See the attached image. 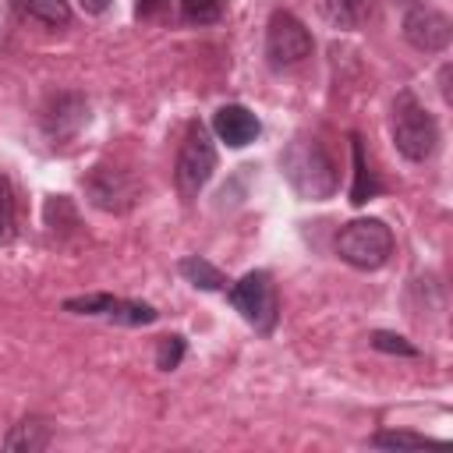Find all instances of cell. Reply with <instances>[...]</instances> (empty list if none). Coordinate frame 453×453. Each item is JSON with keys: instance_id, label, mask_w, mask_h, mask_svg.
Returning a JSON list of instances; mask_svg holds the SVG:
<instances>
[{"instance_id": "1", "label": "cell", "mask_w": 453, "mask_h": 453, "mask_svg": "<svg viewBox=\"0 0 453 453\" xmlns=\"http://www.w3.org/2000/svg\"><path fill=\"white\" fill-rule=\"evenodd\" d=\"M280 170L287 177V184L308 198V202H322V198H333L336 188H340V177H336V163L333 156L326 152V145L311 134H297L287 142L283 156H280Z\"/></svg>"}, {"instance_id": "2", "label": "cell", "mask_w": 453, "mask_h": 453, "mask_svg": "<svg viewBox=\"0 0 453 453\" xmlns=\"http://www.w3.org/2000/svg\"><path fill=\"white\" fill-rule=\"evenodd\" d=\"M389 131H393V145L407 163H425L432 159L435 145H439V124L435 117L418 103L414 92H396L393 99V117H389Z\"/></svg>"}, {"instance_id": "3", "label": "cell", "mask_w": 453, "mask_h": 453, "mask_svg": "<svg viewBox=\"0 0 453 453\" xmlns=\"http://www.w3.org/2000/svg\"><path fill=\"white\" fill-rule=\"evenodd\" d=\"M336 255L361 269V273H372V269H382L393 255V230L375 219V216H357L350 223L340 226L336 234Z\"/></svg>"}, {"instance_id": "4", "label": "cell", "mask_w": 453, "mask_h": 453, "mask_svg": "<svg viewBox=\"0 0 453 453\" xmlns=\"http://www.w3.org/2000/svg\"><path fill=\"white\" fill-rule=\"evenodd\" d=\"M216 170V142H212V131L202 124V120H191L188 131H184V142L177 149V163H173V184L184 198H195L209 177Z\"/></svg>"}, {"instance_id": "5", "label": "cell", "mask_w": 453, "mask_h": 453, "mask_svg": "<svg viewBox=\"0 0 453 453\" xmlns=\"http://www.w3.org/2000/svg\"><path fill=\"white\" fill-rule=\"evenodd\" d=\"M315 50L311 32L304 28V21L290 11H273L269 25H265V60L273 71H290L297 64H304Z\"/></svg>"}, {"instance_id": "6", "label": "cell", "mask_w": 453, "mask_h": 453, "mask_svg": "<svg viewBox=\"0 0 453 453\" xmlns=\"http://www.w3.org/2000/svg\"><path fill=\"white\" fill-rule=\"evenodd\" d=\"M226 297L248 326H255L258 333H273V326H276V287H273V276L265 269L244 273L237 283L226 287Z\"/></svg>"}, {"instance_id": "7", "label": "cell", "mask_w": 453, "mask_h": 453, "mask_svg": "<svg viewBox=\"0 0 453 453\" xmlns=\"http://www.w3.org/2000/svg\"><path fill=\"white\" fill-rule=\"evenodd\" d=\"M85 195H88V202H92L96 209H103V212H127V209L138 202L142 188H138V180H134L131 170L99 163V166H92L88 177H85Z\"/></svg>"}, {"instance_id": "8", "label": "cell", "mask_w": 453, "mask_h": 453, "mask_svg": "<svg viewBox=\"0 0 453 453\" xmlns=\"http://www.w3.org/2000/svg\"><path fill=\"white\" fill-rule=\"evenodd\" d=\"M64 311L71 315H99L110 319L117 326H152L159 319V311L145 301H127V297H113V294H85V297H67Z\"/></svg>"}, {"instance_id": "9", "label": "cell", "mask_w": 453, "mask_h": 453, "mask_svg": "<svg viewBox=\"0 0 453 453\" xmlns=\"http://www.w3.org/2000/svg\"><path fill=\"white\" fill-rule=\"evenodd\" d=\"M449 35H453V21L435 7L414 4L403 14V39L421 53H442L449 46Z\"/></svg>"}, {"instance_id": "10", "label": "cell", "mask_w": 453, "mask_h": 453, "mask_svg": "<svg viewBox=\"0 0 453 453\" xmlns=\"http://www.w3.org/2000/svg\"><path fill=\"white\" fill-rule=\"evenodd\" d=\"M85 124H88V103L78 92H60L42 110V131L53 145L64 138H74Z\"/></svg>"}, {"instance_id": "11", "label": "cell", "mask_w": 453, "mask_h": 453, "mask_svg": "<svg viewBox=\"0 0 453 453\" xmlns=\"http://www.w3.org/2000/svg\"><path fill=\"white\" fill-rule=\"evenodd\" d=\"M212 134L219 142H226L230 149H244V145H251L262 134V124H258V117L248 106L226 103V106H219L212 113Z\"/></svg>"}, {"instance_id": "12", "label": "cell", "mask_w": 453, "mask_h": 453, "mask_svg": "<svg viewBox=\"0 0 453 453\" xmlns=\"http://www.w3.org/2000/svg\"><path fill=\"white\" fill-rule=\"evenodd\" d=\"M319 11L336 28H361L375 14V0H319Z\"/></svg>"}, {"instance_id": "13", "label": "cell", "mask_w": 453, "mask_h": 453, "mask_svg": "<svg viewBox=\"0 0 453 453\" xmlns=\"http://www.w3.org/2000/svg\"><path fill=\"white\" fill-rule=\"evenodd\" d=\"M14 14L25 21H39L50 28H64L71 21V4L67 0H11Z\"/></svg>"}, {"instance_id": "14", "label": "cell", "mask_w": 453, "mask_h": 453, "mask_svg": "<svg viewBox=\"0 0 453 453\" xmlns=\"http://www.w3.org/2000/svg\"><path fill=\"white\" fill-rule=\"evenodd\" d=\"M50 446V425L42 418H25L18 421L7 439H4V449H18V453H39Z\"/></svg>"}, {"instance_id": "15", "label": "cell", "mask_w": 453, "mask_h": 453, "mask_svg": "<svg viewBox=\"0 0 453 453\" xmlns=\"http://www.w3.org/2000/svg\"><path fill=\"white\" fill-rule=\"evenodd\" d=\"M350 156H354V184H350V202L354 205H365L368 198H375L382 191V184L375 180V173L368 170V159H365V145L357 134H350Z\"/></svg>"}, {"instance_id": "16", "label": "cell", "mask_w": 453, "mask_h": 453, "mask_svg": "<svg viewBox=\"0 0 453 453\" xmlns=\"http://www.w3.org/2000/svg\"><path fill=\"white\" fill-rule=\"evenodd\" d=\"M180 276L188 280V283H195V287H202V290H226V276L209 262V258H202V255H188V258H180Z\"/></svg>"}, {"instance_id": "17", "label": "cell", "mask_w": 453, "mask_h": 453, "mask_svg": "<svg viewBox=\"0 0 453 453\" xmlns=\"http://www.w3.org/2000/svg\"><path fill=\"white\" fill-rule=\"evenodd\" d=\"M18 237V195L11 177H0V244H11Z\"/></svg>"}, {"instance_id": "18", "label": "cell", "mask_w": 453, "mask_h": 453, "mask_svg": "<svg viewBox=\"0 0 453 453\" xmlns=\"http://www.w3.org/2000/svg\"><path fill=\"white\" fill-rule=\"evenodd\" d=\"M375 449H425V446H439V439L418 435V432H400V428H386L372 435Z\"/></svg>"}, {"instance_id": "19", "label": "cell", "mask_w": 453, "mask_h": 453, "mask_svg": "<svg viewBox=\"0 0 453 453\" xmlns=\"http://www.w3.org/2000/svg\"><path fill=\"white\" fill-rule=\"evenodd\" d=\"M180 21L188 25H216L223 18V0H177Z\"/></svg>"}, {"instance_id": "20", "label": "cell", "mask_w": 453, "mask_h": 453, "mask_svg": "<svg viewBox=\"0 0 453 453\" xmlns=\"http://www.w3.org/2000/svg\"><path fill=\"white\" fill-rule=\"evenodd\" d=\"M184 350H188V343H184V336H180V333L163 336V340H159V347H156V368H159V372H173V368H180Z\"/></svg>"}, {"instance_id": "21", "label": "cell", "mask_w": 453, "mask_h": 453, "mask_svg": "<svg viewBox=\"0 0 453 453\" xmlns=\"http://www.w3.org/2000/svg\"><path fill=\"white\" fill-rule=\"evenodd\" d=\"M372 347H375V350H386V354H403V357H418V354H421V350H418L414 343H407L400 333H386V329L372 333Z\"/></svg>"}, {"instance_id": "22", "label": "cell", "mask_w": 453, "mask_h": 453, "mask_svg": "<svg viewBox=\"0 0 453 453\" xmlns=\"http://www.w3.org/2000/svg\"><path fill=\"white\" fill-rule=\"evenodd\" d=\"M163 7H166V0H138L134 11H138V18H156Z\"/></svg>"}, {"instance_id": "23", "label": "cell", "mask_w": 453, "mask_h": 453, "mask_svg": "<svg viewBox=\"0 0 453 453\" xmlns=\"http://www.w3.org/2000/svg\"><path fill=\"white\" fill-rule=\"evenodd\" d=\"M78 4H81L85 14H103V11L110 7V0H78Z\"/></svg>"}, {"instance_id": "24", "label": "cell", "mask_w": 453, "mask_h": 453, "mask_svg": "<svg viewBox=\"0 0 453 453\" xmlns=\"http://www.w3.org/2000/svg\"><path fill=\"white\" fill-rule=\"evenodd\" d=\"M439 88H442V99H449V64L439 71Z\"/></svg>"}]
</instances>
